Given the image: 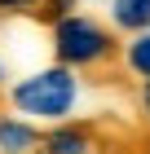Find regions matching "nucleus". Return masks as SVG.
<instances>
[{
	"mask_svg": "<svg viewBox=\"0 0 150 154\" xmlns=\"http://www.w3.org/2000/svg\"><path fill=\"white\" fill-rule=\"evenodd\" d=\"M40 154H102V123L97 119H62L40 137Z\"/></svg>",
	"mask_w": 150,
	"mask_h": 154,
	"instance_id": "3",
	"label": "nucleus"
},
{
	"mask_svg": "<svg viewBox=\"0 0 150 154\" xmlns=\"http://www.w3.org/2000/svg\"><path fill=\"white\" fill-rule=\"evenodd\" d=\"M137 110H141V119L150 123V79H141V84H137Z\"/></svg>",
	"mask_w": 150,
	"mask_h": 154,
	"instance_id": "8",
	"label": "nucleus"
},
{
	"mask_svg": "<svg viewBox=\"0 0 150 154\" xmlns=\"http://www.w3.org/2000/svg\"><path fill=\"white\" fill-rule=\"evenodd\" d=\"M40 137L44 132L31 119L13 115V110H0V154H40Z\"/></svg>",
	"mask_w": 150,
	"mask_h": 154,
	"instance_id": "4",
	"label": "nucleus"
},
{
	"mask_svg": "<svg viewBox=\"0 0 150 154\" xmlns=\"http://www.w3.org/2000/svg\"><path fill=\"white\" fill-rule=\"evenodd\" d=\"M40 0H0V13H35Z\"/></svg>",
	"mask_w": 150,
	"mask_h": 154,
	"instance_id": "7",
	"label": "nucleus"
},
{
	"mask_svg": "<svg viewBox=\"0 0 150 154\" xmlns=\"http://www.w3.org/2000/svg\"><path fill=\"white\" fill-rule=\"evenodd\" d=\"M119 71L128 79H150V31H132L124 35V48H119Z\"/></svg>",
	"mask_w": 150,
	"mask_h": 154,
	"instance_id": "6",
	"label": "nucleus"
},
{
	"mask_svg": "<svg viewBox=\"0 0 150 154\" xmlns=\"http://www.w3.org/2000/svg\"><path fill=\"white\" fill-rule=\"evenodd\" d=\"M5 101H9L13 115L31 119V123H62L80 106V71L53 62L27 79H13L5 88Z\"/></svg>",
	"mask_w": 150,
	"mask_h": 154,
	"instance_id": "2",
	"label": "nucleus"
},
{
	"mask_svg": "<svg viewBox=\"0 0 150 154\" xmlns=\"http://www.w3.org/2000/svg\"><path fill=\"white\" fill-rule=\"evenodd\" d=\"M49 44H53V62L71 66L80 75H110L119 71V48L124 35L115 26L97 18V13H66L49 26Z\"/></svg>",
	"mask_w": 150,
	"mask_h": 154,
	"instance_id": "1",
	"label": "nucleus"
},
{
	"mask_svg": "<svg viewBox=\"0 0 150 154\" xmlns=\"http://www.w3.org/2000/svg\"><path fill=\"white\" fill-rule=\"evenodd\" d=\"M106 22L115 26L119 35L150 31V0H110L106 5Z\"/></svg>",
	"mask_w": 150,
	"mask_h": 154,
	"instance_id": "5",
	"label": "nucleus"
}]
</instances>
